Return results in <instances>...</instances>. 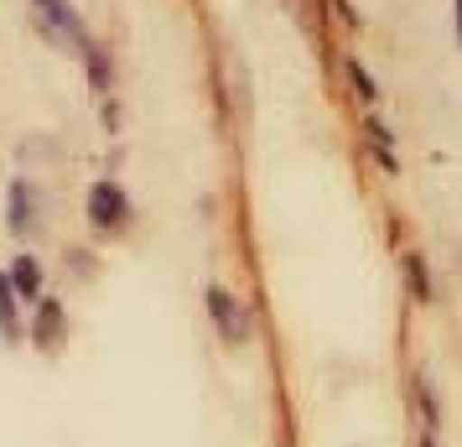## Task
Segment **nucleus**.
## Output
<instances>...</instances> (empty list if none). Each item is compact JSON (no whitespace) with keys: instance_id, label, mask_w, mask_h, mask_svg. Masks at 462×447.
<instances>
[{"instance_id":"1","label":"nucleus","mask_w":462,"mask_h":447,"mask_svg":"<svg viewBox=\"0 0 462 447\" xmlns=\"http://www.w3.org/2000/svg\"><path fill=\"white\" fill-rule=\"evenodd\" d=\"M203 307H208L213 328H218V339L229 343V349H245V343H250V333H254L250 307L234 297L229 286H208V292H203Z\"/></svg>"},{"instance_id":"2","label":"nucleus","mask_w":462,"mask_h":447,"mask_svg":"<svg viewBox=\"0 0 462 447\" xmlns=\"http://www.w3.org/2000/svg\"><path fill=\"white\" fill-rule=\"evenodd\" d=\"M88 224L99 229V235H120L130 224V198H125V188L120 182H94L88 188Z\"/></svg>"},{"instance_id":"3","label":"nucleus","mask_w":462,"mask_h":447,"mask_svg":"<svg viewBox=\"0 0 462 447\" xmlns=\"http://www.w3.org/2000/svg\"><path fill=\"white\" fill-rule=\"evenodd\" d=\"M32 11L42 16V26L52 32V37H63V42H68V52H79V58H84L88 47H94V37H88V26L79 22V11H73L68 0H32Z\"/></svg>"},{"instance_id":"4","label":"nucleus","mask_w":462,"mask_h":447,"mask_svg":"<svg viewBox=\"0 0 462 447\" xmlns=\"http://www.w3.org/2000/svg\"><path fill=\"white\" fill-rule=\"evenodd\" d=\"M32 343L42 349V354H63L68 343V312L58 297H42L37 302V318H32Z\"/></svg>"},{"instance_id":"5","label":"nucleus","mask_w":462,"mask_h":447,"mask_svg":"<svg viewBox=\"0 0 462 447\" xmlns=\"http://www.w3.org/2000/svg\"><path fill=\"white\" fill-rule=\"evenodd\" d=\"M416 447H441V401H437V385L416 375Z\"/></svg>"},{"instance_id":"6","label":"nucleus","mask_w":462,"mask_h":447,"mask_svg":"<svg viewBox=\"0 0 462 447\" xmlns=\"http://www.w3.org/2000/svg\"><path fill=\"white\" fill-rule=\"evenodd\" d=\"M5 224H11V235L16 239H26L32 229H37V192H32L26 177H16L11 192H5Z\"/></svg>"},{"instance_id":"7","label":"nucleus","mask_w":462,"mask_h":447,"mask_svg":"<svg viewBox=\"0 0 462 447\" xmlns=\"http://www.w3.org/2000/svg\"><path fill=\"white\" fill-rule=\"evenodd\" d=\"M5 276H11V286H16L22 307H37V302L47 297V276H42V265H37V256H16Z\"/></svg>"},{"instance_id":"8","label":"nucleus","mask_w":462,"mask_h":447,"mask_svg":"<svg viewBox=\"0 0 462 447\" xmlns=\"http://www.w3.org/2000/svg\"><path fill=\"white\" fill-rule=\"evenodd\" d=\"M0 339L5 343H22L26 328H22V297H16V286H11V276L0 271Z\"/></svg>"},{"instance_id":"9","label":"nucleus","mask_w":462,"mask_h":447,"mask_svg":"<svg viewBox=\"0 0 462 447\" xmlns=\"http://www.w3.org/2000/svg\"><path fill=\"white\" fill-rule=\"evenodd\" d=\"M400 271H405V286H411V297H416V302L437 297V286H431V265H426L420 250H405V256H400Z\"/></svg>"},{"instance_id":"10","label":"nucleus","mask_w":462,"mask_h":447,"mask_svg":"<svg viewBox=\"0 0 462 447\" xmlns=\"http://www.w3.org/2000/svg\"><path fill=\"white\" fill-rule=\"evenodd\" d=\"M348 84H354V94L364 99V109H369V105L379 99V84H374V73H369V68L358 63V58H348Z\"/></svg>"},{"instance_id":"11","label":"nucleus","mask_w":462,"mask_h":447,"mask_svg":"<svg viewBox=\"0 0 462 447\" xmlns=\"http://www.w3.org/2000/svg\"><path fill=\"white\" fill-rule=\"evenodd\" d=\"M84 63H88V84L105 94V88H109V52H105L99 42H94V47L84 52Z\"/></svg>"},{"instance_id":"12","label":"nucleus","mask_w":462,"mask_h":447,"mask_svg":"<svg viewBox=\"0 0 462 447\" xmlns=\"http://www.w3.org/2000/svg\"><path fill=\"white\" fill-rule=\"evenodd\" d=\"M333 11H337V16H343V26H358V11H354V5H348V0H333Z\"/></svg>"},{"instance_id":"13","label":"nucleus","mask_w":462,"mask_h":447,"mask_svg":"<svg viewBox=\"0 0 462 447\" xmlns=\"http://www.w3.org/2000/svg\"><path fill=\"white\" fill-rule=\"evenodd\" d=\"M452 32H457V42H462V0H452Z\"/></svg>"}]
</instances>
